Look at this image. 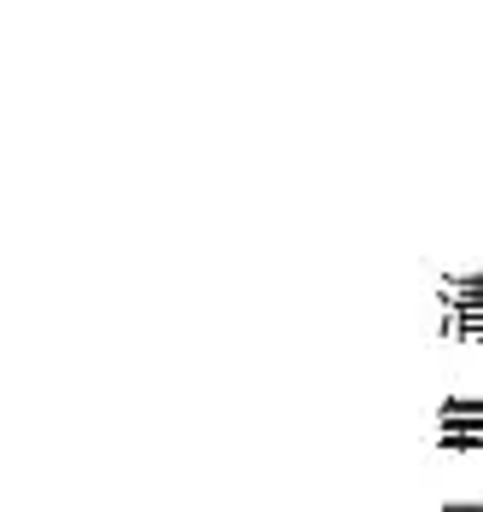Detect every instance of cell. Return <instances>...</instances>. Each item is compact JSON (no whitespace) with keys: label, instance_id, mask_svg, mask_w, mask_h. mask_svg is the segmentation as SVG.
Masks as SVG:
<instances>
[{"label":"cell","instance_id":"obj_4","mask_svg":"<svg viewBox=\"0 0 483 512\" xmlns=\"http://www.w3.org/2000/svg\"><path fill=\"white\" fill-rule=\"evenodd\" d=\"M437 443L449 448V454H483V425H460V431H437Z\"/></svg>","mask_w":483,"mask_h":512},{"label":"cell","instance_id":"obj_1","mask_svg":"<svg viewBox=\"0 0 483 512\" xmlns=\"http://www.w3.org/2000/svg\"><path fill=\"white\" fill-rule=\"evenodd\" d=\"M443 309H483V274H443Z\"/></svg>","mask_w":483,"mask_h":512},{"label":"cell","instance_id":"obj_3","mask_svg":"<svg viewBox=\"0 0 483 512\" xmlns=\"http://www.w3.org/2000/svg\"><path fill=\"white\" fill-rule=\"evenodd\" d=\"M443 332H449V338L483 344V309H443Z\"/></svg>","mask_w":483,"mask_h":512},{"label":"cell","instance_id":"obj_2","mask_svg":"<svg viewBox=\"0 0 483 512\" xmlns=\"http://www.w3.org/2000/svg\"><path fill=\"white\" fill-rule=\"evenodd\" d=\"M460 425H483V396H449L443 402L437 431H460Z\"/></svg>","mask_w":483,"mask_h":512}]
</instances>
